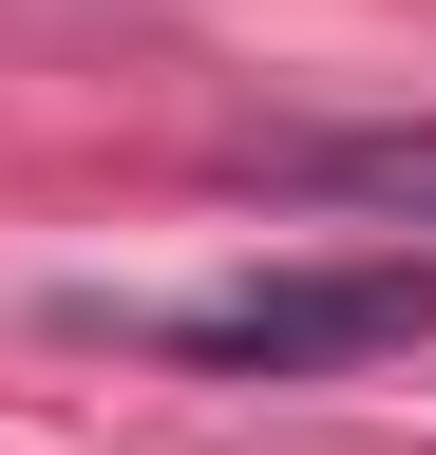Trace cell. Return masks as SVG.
Here are the masks:
<instances>
[{"mask_svg": "<svg viewBox=\"0 0 436 455\" xmlns=\"http://www.w3.org/2000/svg\"><path fill=\"white\" fill-rule=\"evenodd\" d=\"M76 341H152L190 379H342V361H399L436 341V247H361V266H266V284H209V304H58Z\"/></svg>", "mask_w": 436, "mask_h": 455, "instance_id": "cell-1", "label": "cell"}, {"mask_svg": "<svg viewBox=\"0 0 436 455\" xmlns=\"http://www.w3.org/2000/svg\"><path fill=\"white\" fill-rule=\"evenodd\" d=\"M247 171H266V190H322V209H417L436 228V133H285Z\"/></svg>", "mask_w": 436, "mask_h": 455, "instance_id": "cell-2", "label": "cell"}]
</instances>
